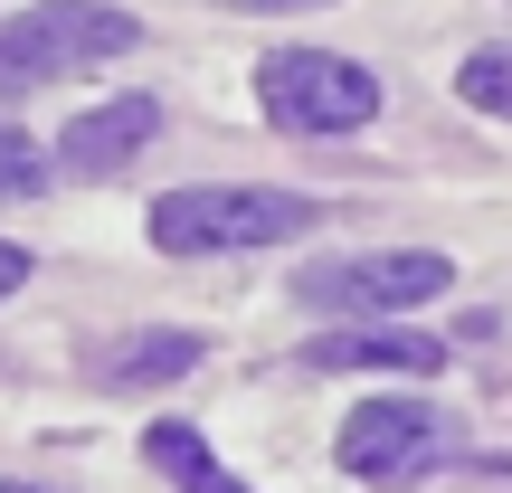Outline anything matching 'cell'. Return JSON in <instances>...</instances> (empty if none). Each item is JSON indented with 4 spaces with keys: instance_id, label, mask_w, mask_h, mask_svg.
Returning <instances> with one entry per match:
<instances>
[{
    "instance_id": "6da1fadb",
    "label": "cell",
    "mask_w": 512,
    "mask_h": 493,
    "mask_svg": "<svg viewBox=\"0 0 512 493\" xmlns=\"http://www.w3.org/2000/svg\"><path fill=\"white\" fill-rule=\"evenodd\" d=\"M323 228V200L304 190H266V181H190L152 200V247L162 256H247V247H285Z\"/></svg>"
},
{
    "instance_id": "7a4b0ae2",
    "label": "cell",
    "mask_w": 512,
    "mask_h": 493,
    "mask_svg": "<svg viewBox=\"0 0 512 493\" xmlns=\"http://www.w3.org/2000/svg\"><path fill=\"white\" fill-rule=\"evenodd\" d=\"M133 48H143V19L114 10V0H29V10L0 19V95L67 86V76L133 57Z\"/></svg>"
},
{
    "instance_id": "3957f363",
    "label": "cell",
    "mask_w": 512,
    "mask_h": 493,
    "mask_svg": "<svg viewBox=\"0 0 512 493\" xmlns=\"http://www.w3.org/2000/svg\"><path fill=\"white\" fill-rule=\"evenodd\" d=\"M380 95L389 86L342 48H275L266 67H256V105L285 133H361L370 114H380Z\"/></svg>"
},
{
    "instance_id": "277c9868",
    "label": "cell",
    "mask_w": 512,
    "mask_h": 493,
    "mask_svg": "<svg viewBox=\"0 0 512 493\" xmlns=\"http://www.w3.org/2000/svg\"><path fill=\"white\" fill-rule=\"evenodd\" d=\"M456 285L437 247H361V256H313L294 275V304L304 313H342V323H370V313H408L427 294Z\"/></svg>"
},
{
    "instance_id": "5b68a950",
    "label": "cell",
    "mask_w": 512,
    "mask_h": 493,
    "mask_svg": "<svg viewBox=\"0 0 512 493\" xmlns=\"http://www.w3.org/2000/svg\"><path fill=\"white\" fill-rule=\"evenodd\" d=\"M456 418H446L437 399H408V389H389V399H361L342 418V475L361 484H418L437 475V465H456Z\"/></svg>"
},
{
    "instance_id": "8992f818",
    "label": "cell",
    "mask_w": 512,
    "mask_h": 493,
    "mask_svg": "<svg viewBox=\"0 0 512 493\" xmlns=\"http://www.w3.org/2000/svg\"><path fill=\"white\" fill-rule=\"evenodd\" d=\"M304 370H399V380H427V370H446V342L408 332V323H332L304 342Z\"/></svg>"
},
{
    "instance_id": "52a82bcc",
    "label": "cell",
    "mask_w": 512,
    "mask_h": 493,
    "mask_svg": "<svg viewBox=\"0 0 512 493\" xmlns=\"http://www.w3.org/2000/svg\"><path fill=\"white\" fill-rule=\"evenodd\" d=\"M152 133H162V105H152V95H114V105L67 114L57 162H67V171H124V162H143Z\"/></svg>"
},
{
    "instance_id": "ba28073f",
    "label": "cell",
    "mask_w": 512,
    "mask_h": 493,
    "mask_svg": "<svg viewBox=\"0 0 512 493\" xmlns=\"http://www.w3.org/2000/svg\"><path fill=\"white\" fill-rule=\"evenodd\" d=\"M143 465H152L162 484H181V493H247L190 418H152V427H143Z\"/></svg>"
},
{
    "instance_id": "9c48e42d",
    "label": "cell",
    "mask_w": 512,
    "mask_h": 493,
    "mask_svg": "<svg viewBox=\"0 0 512 493\" xmlns=\"http://www.w3.org/2000/svg\"><path fill=\"white\" fill-rule=\"evenodd\" d=\"M200 332H133V342H114L105 361H95V380L105 389H162V380H181V370H200Z\"/></svg>"
},
{
    "instance_id": "30bf717a",
    "label": "cell",
    "mask_w": 512,
    "mask_h": 493,
    "mask_svg": "<svg viewBox=\"0 0 512 493\" xmlns=\"http://www.w3.org/2000/svg\"><path fill=\"white\" fill-rule=\"evenodd\" d=\"M456 95L475 114H494V124H512V38H484L475 57L456 67Z\"/></svg>"
},
{
    "instance_id": "8fae6325",
    "label": "cell",
    "mask_w": 512,
    "mask_h": 493,
    "mask_svg": "<svg viewBox=\"0 0 512 493\" xmlns=\"http://www.w3.org/2000/svg\"><path fill=\"white\" fill-rule=\"evenodd\" d=\"M29 190H48V152L19 124H0V200H29Z\"/></svg>"
},
{
    "instance_id": "7c38bea8",
    "label": "cell",
    "mask_w": 512,
    "mask_h": 493,
    "mask_svg": "<svg viewBox=\"0 0 512 493\" xmlns=\"http://www.w3.org/2000/svg\"><path fill=\"white\" fill-rule=\"evenodd\" d=\"M19 285H29V256H19L10 238H0V294H19Z\"/></svg>"
},
{
    "instance_id": "4fadbf2b",
    "label": "cell",
    "mask_w": 512,
    "mask_h": 493,
    "mask_svg": "<svg viewBox=\"0 0 512 493\" xmlns=\"http://www.w3.org/2000/svg\"><path fill=\"white\" fill-rule=\"evenodd\" d=\"M228 10H323V0H228Z\"/></svg>"
},
{
    "instance_id": "5bb4252c",
    "label": "cell",
    "mask_w": 512,
    "mask_h": 493,
    "mask_svg": "<svg viewBox=\"0 0 512 493\" xmlns=\"http://www.w3.org/2000/svg\"><path fill=\"white\" fill-rule=\"evenodd\" d=\"M0 493H57V484H19V475H0Z\"/></svg>"
}]
</instances>
